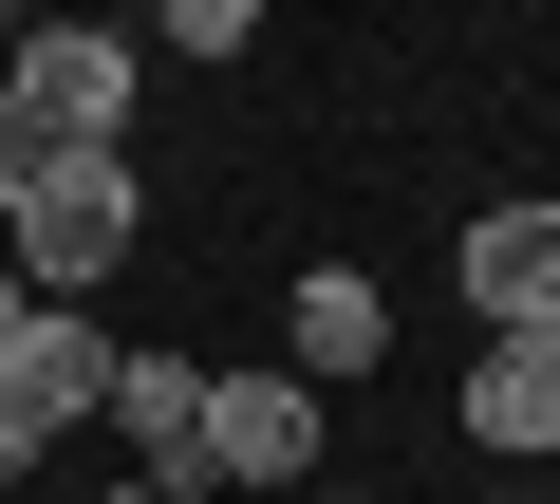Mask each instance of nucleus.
<instances>
[{"mask_svg": "<svg viewBox=\"0 0 560 504\" xmlns=\"http://www.w3.org/2000/svg\"><path fill=\"white\" fill-rule=\"evenodd\" d=\"M131 150H38V187L20 206H0V243H20V262H0V281H20V300H75V281H113L131 262Z\"/></svg>", "mask_w": 560, "mask_h": 504, "instance_id": "f257e3e1", "label": "nucleus"}, {"mask_svg": "<svg viewBox=\"0 0 560 504\" xmlns=\"http://www.w3.org/2000/svg\"><path fill=\"white\" fill-rule=\"evenodd\" d=\"M131 75H150V38H113V20H20V38H0V94H20L57 150H113L131 131Z\"/></svg>", "mask_w": 560, "mask_h": 504, "instance_id": "f03ea898", "label": "nucleus"}, {"mask_svg": "<svg viewBox=\"0 0 560 504\" xmlns=\"http://www.w3.org/2000/svg\"><path fill=\"white\" fill-rule=\"evenodd\" d=\"M206 485L224 504H318V392L300 374H206Z\"/></svg>", "mask_w": 560, "mask_h": 504, "instance_id": "7ed1b4c3", "label": "nucleus"}, {"mask_svg": "<svg viewBox=\"0 0 560 504\" xmlns=\"http://www.w3.org/2000/svg\"><path fill=\"white\" fill-rule=\"evenodd\" d=\"M467 318L560 337V206H467Z\"/></svg>", "mask_w": 560, "mask_h": 504, "instance_id": "20e7f679", "label": "nucleus"}, {"mask_svg": "<svg viewBox=\"0 0 560 504\" xmlns=\"http://www.w3.org/2000/svg\"><path fill=\"white\" fill-rule=\"evenodd\" d=\"M113 355H131V337H94L75 300H38L20 355H0V411H20V430H75V411H113Z\"/></svg>", "mask_w": 560, "mask_h": 504, "instance_id": "39448f33", "label": "nucleus"}, {"mask_svg": "<svg viewBox=\"0 0 560 504\" xmlns=\"http://www.w3.org/2000/svg\"><path fill=\"white\" fill-rule=\"evenodd\" d=\"M113 430H131V485L206 504V355H113Z\"/></svg>", "mask_w": 560, "mask_h": 504, "instance_id": "423d86ee", "label": "nucleus"}, {"mask_svg": "<svg viewBox=\"0 0 560 504\" xmlns=\"http://www.w3.org/2000/svg\"><path fill=\"white\" fill-rule=\"evenodd\" d=\"M467 448H504V467L560 448V337H486L467 355Z\"/></svg>", "mask_w": 560, "mask_h": 504, "instance_id": "0eeeda50", "label": "nucleus"}, {"mask_svg": "<svg viewBox=\"0 0 560 504\" xmlns=\"http://www.w3.org/2000/svg\"><path fill=\"white\" fill-rule=\"evenodd\" d=\"M280 337H300V392H337V374H374V355H393V300H374L355 262H318L300 300H280Z\"/></svg>", "mask_w": 560, "mask_h": 504, "instance_id": "6e6552de", "label": "nucleus"}, {"mask_svg": "<svg viewBox=\"0 0 560 504\" xmlns=\"http://www.w3.org/2000/svg\"><path fill=\"white\" fill-rule=\"evenodd\" d=\"M38 150H57V131H38L20 94H0V206H20V187H38Z\"/></svg>", "mask_w": 560, "mask_h": 504, "instance_id": "1a4fd4ad", "label": "nucleus"}, {"mask_svg": "<svg viewBox=\"0 0 560 504\" xmlns=\"http://www.w3.org/2000/svg\"><path fill=\"white\" fill-rule=\"evenodd\" d=\"M38 448H57V430H20V411H0V485H38Z\"/></svg>", "mask_w": 560, "mask_h": 504, "instance_id": "9d476101", "label": "nucleus"}, {"mask_svg": "<svg viewBox=\"0 0 560 504\" xmlns=\"http://www.w3.org/2000/svg\"><path fill=\"white\" fill-rule=\"evenodd\" d=\"M113 504H187V485H113Z\"/></svg>", "mask_w": 560, "mask_h": 504, "instance_id": "9b49d317", "label": "nucleus"}, {"mask_svg": "<svg viewBox=\"0 0 560 504\" xmlns=\"http://www.w3.org/2000/svg\"><path fill=\"white\" fill-rule=\"evenodd\" d=\"M0 38H20V20H0Z\"/></svg>", "mask_w": 560, "mask_h": 504, "instance_id": "f8f14e48", "label": "nucleus"}]
</instances>
